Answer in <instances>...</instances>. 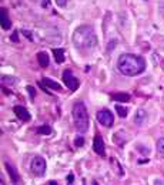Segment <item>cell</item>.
Returning a JSON list of instances; mask_svg holds the SVG:
<instances>
[{
    "label": "cell",
    "mask_w": 164,
    "mask_h": 185,
    "mask_svg": "<svg viewBox=\"0 0 164 185\" xmlns=\"http://www.w3.org/2000/svg\"><path fill=\"white\" fill-rule=\"evenodd\" d=\"M117 68L123 76L127 77H134L141 74L146 70V61L143 57L136 54H130V53H124L119 57L117 61Z\"/></svg>",
    "instance_id": "6da1fadb"
},
{
    "label": "cell",
    "mask_w": 164,
    "mask_h": 185,
    "mask_svg": "<svg viewBox=\"0 0 164 185\" xmlns=\"http://www.w3.org/2000/svg\"><path fill=\"white\" fill-rule=\"evenodd\" d=\"M73 43L79 50H88L97 46V36L93 27L79 26L73 33Z\"/></svg>",
    "instance_id": "7a4b0ae2"
},
{
    "label": "cell",
    "mask_w": 164,
    "mask_h": 185,
    "mask_svg": "<svg viewBox=\"0 0 164 185\" xmlns=\"http://www.w3.org/2000/svg\"><path fill=\"white\" fill-rule=\"evenodd\" d=\"M73 120H74V125H76V130L79 132H86L88 130V113L84 103L79 101V103L74 104Z\"/></svg>",
    "instance_id": "3957f363"
},
{
    "label": "cell",
    "mask_w": 164,
    "mask_h": 185,
    "mask_svg": "<svg viewBox=\"0 0 164 185\" xmlns=\"http://www.w3.org/2000/svg\"><path fill=\"white\" fill-rule=\"evenodd\" d=\"M32 171L34 175H39V177H42V175H44V172H46V167H47V164H46V161H44L43 157H40V155H37V157H34L32 159Z\"/></svg>",
    "instance_id": "277c9868"
},
{
    "label": "cell",
    "mask_w": 164,
    "mask_h": 185,
    "mask_svg": "<svg viewBox=\"0 0 164 185\" xmlns=\"http://www.w3.org/2000/svg\"><path fill=\"white\" fill-rule=\"evenodd\" d=\"M63 83L66 84V87L69 88V90H71V91H76L77 88H79V84H80L79 80L74 77L73 71L69 70V68L63 71Z\"/></svg>",
    "instance_id": "5b68a950"
},
{
    "label": "cell",
    "mask_w": 164,
    "mask_h": 185,
    "mask_svg": "<svg viewBox=\"0 0 164 185\" xmlns=\"http://www.w3.org/2000/svg\"><path fill=\"white\" fill-rule=\"evenodd\" d=\"M97 120L104 127H111L113 123H114V117H113V114L110 113L109 110L104 108V110H100L97 113Z\"/></svg>",
    "instance_id": "8992f818"
},
{
    "label": "cell",
    "mask_w": 164,
    "mask_h": 185,
    "mask_svg": "<svg viewBox=\"0 0 164 185\" xmlns=\"http://www.w3.org/2000/svg\"><path fill=\"white\" fill-rule=\"evenodd\" d=\"M13 111H14V114H16L22 121H26V123L30 121V113H29L23 105H14V107H13Z\"/></svg>",
    "instance_id": "52a82bcc"
},
{
    "label": "cell",
    "mask_w": 164,
    "mask_h": 185,
    "mask_svg": "<svg viewBox=\"0 0 164 185\" xmlns=\"http://www.w3.org/2000/svg\"><path fill=\"white\" fill-rule=\"evenodd\" d=\"M6 167V171H7V174H9V177H10V180L13 184H19V181H20V177H19V172H17V169L11 165L10 162H6L5 164Z\"/></svg>",
    "instance_id": "ba28073f"
},
{
    "label": "cell",
    "mask_w": 164,
    "mask_h": 185,
    "mask_svg": "<svg viewBox=\"0 0 164 185\" xmlns=\"http://www.w3.org/2000/svg\"><path fill=\"white\" fill-rule=\"evenodd\" d=\"M93 150L98 155H104V141L101 135H96L93 140Z\"/></svg>",
    "instance_id": "9c48e42d"
},
{
    "label": "cell",
    "mask_w": 164,
    "mask_h": 185,
    "mask_svg": "<svg viewBox=\"0 0 164 185\" xmlns=\"http://www.w3.org/2000/svg\"><path fill=\"white\" fill-rule=\"evenodd\" d=\"M0 13H2V16H0V22H2V27L5 29V30H7V29H10L11 22H10V19H9V14H7V10L2 7V11H0Z\"/></svg>",
    "instance_id": "30bf717a"
},
{
    "label": "cell",
    "mask_w": 164,
    "mask_h": 185,
    "mask_svg": "<svg viewBox=\"0 0 164 185\" xmlns=\"http://www.w3.org/2000/svg\"><path fill=\"white\" fill-rule=\"evenodd\" d=\"M37 61L43 68H46V67L49 65V61H50L49 60V54H47L46 51H40V53H37Z\"/></svg>",
    "instance_id": "8fae6325"
},
{
    "label": "cell",
    "mask_w": 164,
    "mask_h": 185,
    "mask_svg": "<svg viewBox=\"0 0 164 185\" xmlns=\"http://www.w3.org/2000/svg\"><path fill=\"white\" fill-rule=\"evenodd\" d=\"M146 117H147V114H146V111H144V110H137L134 123H136L137 125H143L144 124V121H146Z\"/></svg>",
    "instance_id": "7c38bea8"
},
{
    "label": "cell",
    "mask_w": 164,
    "mask_h": 185,
    "mask_svg": "<svg viewBox=\"0 0 164 185\" xmlns=\"http://www.w3.org/2000/svg\"><path fill=\"white\" fill-rule=\"evenodd\" d=\"M111 98L114 101H123V103H126V101H130V94H127V92H117V94H113Z\"/></svg>",
    "instance_id": "4fadbf2b"
},
{
    "label": "cell",
    "mask_w": 164,
    "mask_h": 185,
    "mask_svg": "<svg viewBox=\"0 0 164 185\" xmlns=\"http://www.w3.org/2000/svg\"><path fill=\"white\" fill-rule=\"evenodd\" d=\"M43 84L44 86H47V87H50V88H53V90H61V86L59 84V83H56L54 80H51V78H43Z\"/></svg>",
    "instance_id": "5bb4252c"
},
{
    "label": "cell",
    "mask_w": 164,
    "mask_h": 185,
    "mask_svg": "<svg viewBox=\"0 0 164 185\" xmlns=\"http://www.w3.org/2000/svg\"><path fill=\"white\" fill-rule=\"evenodd\" d=\"M53 54L57 63H63L64 61V50L63 49H54L53 50Z\"/></svg>",
    "instance_id": "9a60e30c"
},
{
    "label": "cell",
    "mask_w": 164,
    "mask_h": 185,
    "mask_svg": "<svg viewBox=\"0 0 164 185\" xmlns=\"http://www.w3.org/2000/svg\"><path fill=\"white\" fill-rule=\"evenodd\" d=\"M116 111H117L119 117H121V118H126L127 113H128V108H127V107H124V105H116Z\"/></svg>",
    "instance_id": "2e32d148"
},
{
    "label": "cell",
    "mask_w": 164,
    "mask_h": 185,
    "mask_svg": "<svg viewBox=\"0 0 164 185\" xmlns=\"http://www.w3.org/2000/svg\"><path fill=\"white\" fill-rule=\"evenodd\" d=\"M37 134H43V135H49L51 134V127L50 125H42L37 128Z\"/></svg>",
    "instance_id": "e0dca14e"
},
{
    "label": "cell",
    "mask_w": 164,
    "mask_h": 185,
    "mask_svg": "<svg viewBox=\"0 0 164 185\" xmlns=\"http://www.w3.org/2000/svg\"><path fill=\"white\" fill-rule=\"evenodd\" d=\"M74 145H76V147H83V145H84V137L77 135L76 138H74Z\"/></svg>",
    "instance_id": "ac0fdd59"
},
{
    "label": "cell",
    "mask_w": 164,
    "mask_h": 185,
    "mask_svg": "<svg viewBox=\"0 0 164 185\" xmlns=\"http://www.w3.org/2000/svg\"><path fill=\"white\" fill-rule=\"evenodd\" d=\"M157 151L164 155V138H160L157 141Z\"/></svg>",
    "instance_id": "d6986e66"
},
{
    "label": "cell",
    "mask_w": 164,
    "mask_h": 185,
    "mask_svg": "<svg viewBox=\"0 0 164 185\" xmlns=\"http://www.w3.org/2000/svg\"><path fill=\"white\" fill-rule=\"evenodd\" d=\"M69 2H70V0H56V3H57L59 7H66Z\"/></svg>",
    "instance_id": "ffe728a7"
},
{
    "label": "cell",
    "mask_w": 164,
    "mask_h": 185,
    "mask_svg": "<svg viewBox=\"0 0 164 185\" xmlns=\"http://www.w3.org/2000/svg\"><path fill=\"white\" fill-rule=\"evenodd\" d=\"M27 91L30 92V98H32V100H34V97H36V90H34L32 86H29V87H27Z\"/></svg>",
    "instance_id": "44dd1931"
},
{
    "label": "cell",
    "mask_w": 164,
    "mask_h": 185,
    "mask_svg": "<svg viewBox=\"0 0 164 185\" xmlns=\"http://www.w3.org/2000/svg\"><path fill=\"white\" fill-rule=\"evenodd\" d=\"M19 40V37H17V32H14L13 34H11V41H17Z\"/></svg>",
    "instance_id": "7402d4cb"
},
{
    "label": "cell",
    "mask_w": 164,
    "mask_h": 185,
    "mask_svg": "<svg viewBox=\"0 0 164 185\" xmlns=\"http://www.w3.org/2000/svg\"><path fill=\"white\" fill-rule=\"evenodd\" d=\"M49 5H50V0H43V3H42V6H43V7H47Z\"/></svg>",
    "instance_id": "603a6c76"
},
{
    "label": "cell",
    "mask_w": 164,
    "mask_h": 185,
    "mask_svg": "<svg viewBox=\"0 0 164 185\" xmlns=\"http://www.w3.org/2000/svg\"><path fill=\"white\" fill-rule=\"evenodd\" d=\"M73 180H74V177H73V175H69V177H67V181H69V182H73Z\"/></svg>",
    "instance_id": "cb8c5ba5"
},
{
    "label": "cell",
    "mask_w": 164,
    "mask_h": 185,
    "mask_svg": "<svg viewBox=\"0 0 164 185\" xmlns=\"http://www.w3.org/2000/svg\"><path fill=\"white\" fill-rule=\"evenodd\" d=\"M47 185H57V184H56L54 181H51V182H49V184H47Z\"/></svg>",
    "instance_id": "d4e9b609"
},
{
    "label": "cell",
    "mask_w": 164,
    "mask_h": 185,
    "mask_svg": "<svg viewBox=\"0 0 164 185\" xmlns=\"http://www.w3.org/2000/svg\"><path fill=\"white\" fill-rule=\"evenodd\" d=\"M93 185H98V184H97V182H96V181H94V182H93Z\"/></svg>",
    "instance_id": "484cf974"
}]
</instances>
